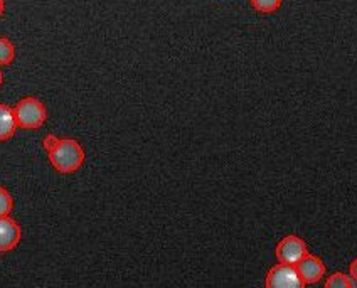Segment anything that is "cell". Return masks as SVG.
Segmentation results:
<instances>
[{"label":"cell","mask_w":357,"mask_h":288,"mask_svg":"<svg viewBox=\"0 0 357 288\" xmlns=\"http://www.w3.org/2000/svg\"><path fill=\"white\" fill-rule=\"evenodd\" d=\"M3 12H6V0H0V17L3 15Z\"/></svg>","instance_id":"cell-14"},{"label":"cell","mask_w":357,"mask_h":288,"mask_svg":"<svg viewBox=\"0 0 357 288\" xmlns=\"http://www.w3.org/2000/svg\"><path fill=\"white\" fill-rule=\"evenodd\" d=\"M250 3L259 14H273L280 9L283 0H250Z\"/></svg>","instance_id":"cell-10"},{"label":"cell","mask_w":357,"mask_h":288,"mask_svg":"<svg viewBox=\"0 0 357 288\" xmlns=\"http://www.w3.org/2000/svg\"><path fill=\"white\" fill-rule=\"evenodd\" d=\"M308 253V246L305 239H302L297 234H288L278 241L275 248V257L278 263L285 265H297V263Z\"/></svg>","instance_id":"cell-3"},{"label":"cell","mask_w":357,"mask_h":288,"mask_svg":"<svg viewBox=\"0 0 357 288\" xmlns=\"http://www.w3.org/2000/svg\"><path fill=\"white\" fill-rule=\"evenodd\" d=\"M58 142H59V139L54 135V133H47V135L44 137V140H43V147L46 150H51L56 144H58Z\"/></svg>","instance_id":"cell-12"},{"label":"cell","mask_w":357,"mask_h":288,"mask_svg":"<svg viewBox=\"0 0 357 288\" xmlns=\"http://www.w3.org/2000/svg\"><path fill=\"white\" fill-rule=\"evenodd\" d=\"M17 128L14 108L6 103H0V142L10 140L17 132Z\"/></svg>","instance_id":"cell-7"},{"label":"cell","mask_w":357,"mask_h":288,"mask_svg":"<svg viewBox=\"0 0 357 288\" xmlns=\"http://www.w3.org/2000/svg\"><path fill=\"white\" fill-rule=\"evenodd\" d=\"M266 288H303L305 283L300 278L297 268L294 265L277 263L271 266L265 278Z\"/></svg>","instance_id":"cell-4"},{"label":"cell","mask_w":357,"mask_h":288,"mask_svg":"<svg viewBox=\"0 0 357 288\" xmlns=\"http://www.w3.org/2000/svg\"><path fill=\"white\" fill-rule=\"evenodd\" d=\"M14 115L19 128L38 130L46 123L47 109L46 105L39 98L26 96V98L17 101V105L14 107Z\"/></svg>","instance_id":"cell-2"},{"label":"cell","mask_w":357,"mask_h":288,"mask_svg":"<svg viewBox=\"0 0 357 288\" xmlns=\"http://www.w3.org/2000/svg\"><path fill=\"white\" fill-rule=\"evenodd\" d=\"M295 268H297L300 278L305 283V287L319 283L320 280L324 278V275L327 273L326 263H324L319 257L310 253H307L305 257L300 259L297 265H295Z\"/></svg>","instance_id":"cell-5"},{"label":"cell","mask_w":357,"mask_h":288,"mask_svg":"<svg viewBox=\"0 0 357 288\" xmlns=\"http://www.w3.org/2000/svg\"><path fill=\"white\" fill-rule=\"evenodd\" d=\"M51 167L59 174H73L83 167L86 160L83 145L75 139H59L58 144L47 150Z\"/></svg>","instance_id":"cell-1"},{"label":"cell","mask_w":357,"mask_h":288,"mask_svg":"<svg viewBox=\"0 0 357 288\" xmlns=\"http://www.w3.org/2000/svg\"><path fill=\"white\" fill-rule=\"evenodd\" d=\"M356 266H357V259H352L351 265H349V277L354 278L356 282H357V270H356Z\"/></svg>","instance_id":"cell-13"},{"label":"cell","mask_w":357,"mask_h":288,"mask_svg":"<svg viewBox=\"0 0 357 288\" xmlns=\"http://www.w3.org/2000/svg\"><path fill=\"white\" fill-rule=\"evenodd\" d=\"M2 83H3V73L0 70V86H2Z\"/></svg>","instance_id":"cell-15"},{"label":"cell","mask_w":357,"mask_h":288,"mask_svg":"<svg viewBox=\"0 0 357 288\" xmlns=\"http://www.w3.org/2000/svg\"><path fill=\"white\" fill-rule=\"evenodd\" d=\"M12 209H14V197L9 190L0 185V218L9 216Z\"/></svg>","instance_id":"cell-11"},{"label":"cell","mask_w":357,"mask_h":288,"mask_svg":"<svg viewBox=\"0 0 357 288\" xmlns=\"http://www.w3.org/2000/svg\"><path fill=\"white\" fill-rule=\"evenodd\" d=\"M15 59V47L9 38H0V66H7Z\"/></svg>","instance_id":"cell-9"},{"label":"cell","mask_w":357,"mask_h":288,"mask_svg":"<svg viewBox=\"0 0 357 288\" xmlns=\"http://www.w3.org/2000/svg\"><path fill=\"white\" fill-rule=\"evenodd\" d=\"M22 238V229L14 218L2 216L0 218V253H9L19 246Z\"/></svg>","instance_id":"cell-6"},{"label":"cell","mask_w":357,"mask_h":288,"mask_svg":"<svg viewBox=\"0 0 357 288\" xmlns=\"http://www.w3.org/2000/svg\"><path fill=\"white\" fill-rule=\"evenodd\" d=\"M324 287L326 288H354L356 280L351 278L346 273H332L331 277H327Z\"/></svg>","instance_id":"cell-8"}]
</instances>
